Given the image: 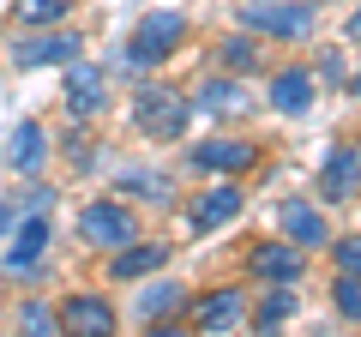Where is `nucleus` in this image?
Listing matches in <instances>:
<instances>
[{
  "mask_svg": "<svg viewBox=\"0 0 361 337\" xmlns=\"http://www.w3.org/2000/svg\"><path fill=\"white\" fill-rule=\"evenodd\" d=\"M18 25H54V18H66V0H13Z\"/></svg>",
  "mask_w": 361,
  "mask_h": 337,
  "instance_id": "19",
  "label": "nucleus"
},
{
  "mask_svg": "<svg viewBox=\"0 0 361 337\" xmlns=\"http://www.w3.org/2000/svg\"><path fill=\"white\" fill-rule=\"evenodd\" d=\"M361 187V151L355 145H331V157H325L319 168V193L325 199H349Z\"/></svg>",
  "mask_w": 361,
  "mask_h": 337,
  "instance_id": "9",
  "label": "nucleus"
},
{
  "mask_svg": "<svg viewBox=\"0 0 361 337\" xmlns=\"http://www.w3.org/2000/svg\"><path fill=\"white\" fill-rule=\"evenodd\" d=\"M187 115H193V103L180 91H163V85H145L139 91V133H151V139H180Z\"/></svg>",
  "mask_w": 361,
  "mask_h": 337,
  "instance_id": "2",
  "label": "nucleus"
},
{
  "mask_svg": "<svg viewBox=\"0 0 361 337\" xmlns=\"http://www.w3.org/2000/svg\"><path fill=\"white\" fill-rule=\"evenodd\" d=\"M42 247H49V223H42V211H30L25 217V229H18V241H13V253H6V271H30V265L42 259Z\"/></svg>",
  "mask_w": 361,
  "mask_h": 337,
  "instance_id": "16",
  "label": "nucleus"
},
{
  "mask_svg": "<svg viewBox=\"0 0 361 337\" xmlns=\"http://www.w3.org/2000/svg\"><path fill=\"white\" fill-rule=\"evenodd\" d=\"M18 325H30V331H37V337H49L54 325H61V313H49V307H42V301H25V307H18Z\"/></svg>",
  "mask_w": 361,
  "mask_h": 337,
  "instance_id": "22",
  "label": "nucleus"
},
{
  "mask_svg": "<svg viewBox=\"0 0 361 337\" xmlns=\"http://www.w3.org/2000/svg\"><path fill=\"white\" fill-rule=\"evenodd\" d=\"M78 49H85V42H78V30H49V37H25L13 49V61L25 66H66V61H78Z\"/></svg>",
  "mask_w": 361,
  "mask_h": 337,
  "instance_id": "6",
  "label": "nucleus"
},
{
  "mask_svg": "<svg viewBox=\"0 0 361 337\" xmlns=\"http://www.w3.org/2000/svg\"><path fill=\"white\" fill-rule=\"evenodd\" d=\"M193 109H205V115H235V109H247V97H235L229 78H205V85H199V103H193Z\"/></svg>",
  "mask_w": 361,
  "mask_h": 337,
  "instance_id": "18",
  "label": "nucleus"
},
{
  "mask_svg": "<svg viewBox=\"0 0 361 337\" xmlns=\"http://www.w3.org/2000/svg\"><path fill=\"white\" fill-rule=\"evenodd\" d=\"M66 115L73 121H90L97 109L109 103V91H103V66H85V61H66Z\"/></svg>",
  "mask_w": 361,
  "mask_h": 337,
  "instance_id": "5",
  "label": "nucleus"
},
{
  "mask_svg": "<svg viewBox=\"0 0 361 337\" xmlns=\"http://www.w3.org/2000/svg\"><path fill=\"white\" fill-rule=\"evenodd\" d=\"M283 235L307 253V247H325V241H331V223H325V211H313L307 199H289V205H283Z\"/></svg>",
  "mask_w": 361,
  "mask_h": 337,
  "instance_id": "10",
  "label": "nucleus"
},
{
  "mask_svg": "<svg viewBox=\"0 0 361 337\" xmlns=\"http://www.w3.org/2000/svg\"><path fill=\"white\" fill-rule=\"evenodd\" d=\"M241 18H247V30H265V37H307L313 30L307 0H247Z\"/></svg>",
  "mask_w": 361,
  "mask_h": 337,
  "instance_id": "4",
  "label": "nucleus"
},
{
  "mask_svg": "<svg viewBox=\"0 0 361 337\" xmlns=\"http://www.w3.org/2000/svg\"><path fill=\"white\" fill-rule=\"evenodd\" d=\"M78 235H85L90 247H127V241H139V217H133L121 199H97V205H85V217H78Z\"/></svg>",
  "mask_w": 361,
  "mask_h": 337,
  "instance_id": "3",
  "label": "nucleus"
},
{
  "mask_svg": "<svg viewBox=\"0 0 361 337\" xmlns=\"http://www.w3.org/2000/svg\"><path fill=\"white\" fill-rule=\"evenodd\" d=\"M61 325L66 331H85V337H103V331H115V307L103 295H73L61 307Z\"/></svg>",
  "mask_w": 361,
  "mask_h": 337,
  "instance_id": "12",
  "label": "nucleus"
},
{
  "mask_svg": "<svg viewBox=\"0 0 361 337\" xmlns=\"http://www.w3.org/2000/svg\"><path fill=\"white\" fill-rule=\"evenodd\" d=\"M349 91H355V97H361V73H355V85H349Z\"/></svg>",
  "mask_w": 361,
  "mask_h": 337,
  "instance_id": "29",
  "label": "nucleus"
},
{
  "mask_svg": "<svg viewBox=\"0 0 361 337\" xmlns=\"http://www.w3.org/2000/svg\"><path fill=\"white\" fill-rule=\"evenodd\" d=\"M331 301H337V313H343V319H361V277L343 271V277L331 283Z\"/></svg>",
  "mask_w": 361,
  "mask_h": 337,
  "instance_id": "21",
  "label": "nucleus"
},
{
  "mask_svg": "<svg viewBox=\"0 0 361 337\" xmlns=\"http://www.w3.org/2000/svg\"><path fill=\"white\" fill-rule=\"evenodd\" d=\"M175 301H180V289H175V283H163V289H151V295L139 301V313H145V319H151V313H163V307H175Z\"/></svg>",
  "mask_w": 361,
  "mask_h": 337,
  "instance_id": "25",
  "label": "nucleus"
},
{
  "mask_svg": "<svg viewBox=\"0 0 361 337\" xmlns=\"http://www.w3.org/2000/svg\"><path fill=\"white\" fill-rule=\"evenodd\" d=\"M337 265L361 277V235H343V241H337Z\"/></svg>",
  "mask_w": 361,
  "mask_h": 337,
  "instance_id": "26",
  "label": "nucleus"
},
{
  "mask_svg": "<svg viewBox=\"0 0 361 337\" xmlns=\"http://www.w3.org/2000/svg\"><path fill=\"white\" fill-rule=\"evenodd\" d=\"M289 313H295V295H289V289L277 283V289H271L265 301H259V313H253V319H259V331H265V325H283Z\"/></svg>",
  "mask_w": 361,
  "mask_h": 337,
  "instance_id": "20",
  "label": "nucleus"
},
{
  "mask_svg": "<svg viewBox=\"0 0 361 337\" xmlns=\"http://www.w3.org/2000/svg\"><path fill=\"white\" fill-rule=\"evenodd\" d=\"M169 259V247L163 241H127V247H115V265H109V277H115V283H133V277H151L157 265Z\"/></svg>",
  "mask_w": 361,
  "mask_h": 337,
  "instance_id": "14",
  "label": "nucleus"
},
{
  "mask_svg": "<svg viewBox=\"0 0 361 337\" xmlns=\"http://www.w3.org/2000/svg\"><path fill=\"white\" fill-rule=\"evenodd\" d=\"M223 61H229V66H253V61H259L253 37H229V42H223Z\"/></svg>",
  "mask_w": 361,
  "mask_h": 337,
  "instance_id": "24",
  "label": "nucleus"
},
{
  "mask_svg": "<svg viewBox=\"0 0 361 337\" xmlns=\"http://www.w3.org/2000/svg\"><path fill=\"white\" fill-rule=\"evenodd\" d=\"M180 37H187V18L169 13V6H157V13L139 18V30L127 37V49H121L115 61L121 66H157V61H169V54L180 49Z\"/></svg>",
  "mask_w": 361,
  "mask_h": 337,
  "instance_id": "1",
  "label": "nucleus"
},
{
  "mask_svg": "<svg viewBox=\"0 0 361 337\" xmlns=\"http://www.w3.org/2000/svg\"><path fill=\"white\" fill-rule=\"evenodd\" d=\"M121 181H127L133 193H145V199H169V181H163V175H151V168H133V175H121Z\"/></svg>",
  "mask_w": 361,
  "mask_h": 337,
  "instance_id": "23",
  "label": "nucleus"
},
{
  "mask_svg": "<svg viewBox=\"0 0 361 337\" xmlns=\"http://www.w3.org/2000/svg\"><path fill=\"white\" fill-rule=\"evenodd\" d=\"M241 313H247L241 289H217V295L193 301V319H199V331H235V325H241Z\"/></svg>",
  "mask_w": 361,
  "mask_h": 337,
  "instance_id": "15",
  "label": "nucleus"
},
{
  "mask_svg": "<svg viewBox=\"0 0 361 337\" xmlns=\"http://www.w3.org/2000/svg\"><path fill=\"white\" fill-rule=\"evenodd\" d=\"M13 223H18V205H0V235L13 229Z\"/></svg>",
  "mask_w": 361,
  "mask_h": 337,
  "instance_id": "27",
  "label": "nucleus"
},
{
  "mask_svg": "<svg viewBox=\"0 0 361 337\" xmlns=\"http://www.w3.org/2000/svg\"><path fill=\"white\" fill-rule=\"evenodd\" d=\"M349 42H355V49H361V13L349 18Z\"/></svg>",
  "mask_w": 361,
  "mask_h": 337,
  "instance_id": "28",
  "label": "nucleus"
},
{
  "mask_svg": "<svg viewBox=\"0 0 361 337\" xmlns=\"http://www.w3.org/2000/svg\"><path fill=\"white\" fill-rule=\"evenodd\" d=\"M42 157H49V145H42V127H37V121H18V127H13V145H6V163H13L18 175H37Z\"/></svg>",
  "mask_w": 361,
  "mask_h": 337,
  "instance_id": "17",
  "label": "nucleus"
},
{
  "mask_svg": "<svg viewBox=\"0 0 361 337\" xmlns=\"http://www.w3.org/2000/svg\"><path fill=\"white\" fill-rule=\"evenodd\" d=\"M193 163H199V168H217V175H235V168H253L259 151H253L247 139H205V145L193 151Z\"/></svg>",
  "mask_w": 361,
  "mask_h": 337,
  "instance_id": "13",
  "label": "nucleus"
},
{
  "mask_svg": "<svg viewBox=\"0 0 361 337\" xmlns=\"http://www.w3.org/2000/svg\"><path fill=\"white\" fill-rule=\"evenodd\" d=\"M271 109L277 115H307L313 109V73L307 66H283V73L271 78Z\"/></svg>",
  "mask_w": 361,
  "mask_h": 337,
  "instance_id": "11",
  "label": "nucleus"
},
{
  "mask_svg": "<svg viewBox=\"0 0 361 337\" xmlns=\"http://www.w3.org/2000/svg\"><path fill=\"white\" fill-rule=\"evenodd\" d=\"M193 229L205 235V229H223V223H235L241 217V187H229V181H217V187H205V193L193 199Z\"/></svg>",
  "mask_w": 361,
  "mask_h": 337,
  "instance_id": "7",
  "label": "nucleus"
},
{
  "mask_svg": "<svg viewBox=\"0 0 361 337\" xmlns=\"http://www.w3.org/2000/svg\"><path fill=\"white\" fill-rule=\"evenodd\" d=\"M247 265H253L265 283H301V247L289 241V235H283V241L253 247V259H247Z\"/></svg>",
  "mask_w": 361,
  "mask_h": 337,
  "instance_id": "8",
  "label": "nucleus"
}]
</instances>
